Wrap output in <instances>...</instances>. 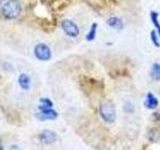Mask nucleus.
<instances>
[{
  "label": "nucleus",
  "mask_w": 160,
  "mask_h": 150,
  "mask_svg": "<svg viewBox=\"0 0 160 150\" xmlns=\"http://www.w3.org/2000/svg\"><path fill=\"white\" fill-rule=\"evenodd\" d=\"M21 10H22L21 5H20V3L17 0H8L2 6L1 12L5 18L15 19L20 15Z\"/></svg>",
  "instance_id": "1"
},
{
  "label": "nucleus",
  "mask_w": 160,
  "mask_h": 150,
  "mask_svg": "<svg viewBox=\"0 0 160 150\" xmlns=\"http://www.w3.org/2000/svg\"><path fill=\"white\" fill-rule=\"evenodd\" d=\"M100 115L106 122L112 123L116 118L115 106L111 101H105L100 105Z\"/></svg>",
  "instance_id": "2"
},
{
  "label": "nucleus",
  "mask_w": 160,
  "mask_h": 150,
  "mask_svg": "<svg viewBox=\"0 0 160 150\" xmlns=\"http://www.w3.org/2000/svg\"><path fill=\"white\" fill-rule=\"evenodd\" d=\"M34 55L38 60L41 61H47L51 58V50H50L48 45L45 43H38L34 47Z\"/></svg>",
  "instance_id": "3"
},
{
  "label": "nucleus",
  "mask_w": 160,
  "mask_h": 150,
  "mask_svg": "<svg viewBox=\"0 0 160 150\" xmlns=\"http://www.w3.org/2000/svg\"><path fill=\"white\" fill-rule=\"evenodd\" d=\"M61 27L63 29V31L65 32V34L68 35L69 37L75 38L79 35V28L72 20H69V19L63 20L61 23Z\"/></svg>",
  "instance_id": "4"
},
{
  "label": "nucleus",
  "mask_w": 160,
  "mask_h": 150,
  "mask_svg": "<svg viewBox=\"0 0 160 150\" xmlns=\"http://www.w3.org/2000/svg\"><path fill=\"white\" fill-rule=\"evenodd\" d=\"M39 139L43 144L50 145V144H53L56 142L57 135L55 132L51 131V130H45V131H43L39 135Z\"/></svg>",
  "instance_id": "5"
},
{
  "label": "nucleus",
  "mask_w": 160,
  "mask_h": 150,
  "mask_svg": "<svg viewBox=\"0 0 160 150\" xmlns=\"http://www.w3.org/2000/svg\"><path fill=\"white\" fill-rule=\"evenodd\" d=\"M40 109V112L38 114H36V117L40 120H53V119H56L58 116V113L55 111V110L51 109V108H39Z\"/></svg>",
  "instance_id": "6"
},
{
  "label": "nucleus",
  "mask_w": 160,
  "mask_h": 150,
  "mask_svg": "<svg viewBox=\"0 0 160 150\" xmlns=\"http://www.w3.org/2000/svg\"><path fill=\"white\" fill-rule=\"evenodd\" d=\"M107 24L113 29L116 30H121L123 28V21L119 17L116 16H111L107 19Z\"/></svg>",
  "instance_id": "7"
},
{
  "label": "nucleus",
  "mask_w": 160,
  "mask_h": 150,
  "mask_svg": "<svg viewBox=\"0 0 160 150\" xmlns=\"http://www.w3.org/2000/svg\"><path fill=\"white\" fill-rule=\"evenodd\" d=\"M144 105L149 109H155L158 106V100L151 92H148L147 96H146V100H145V102H144Z\"/></svg>",
  "instance_id": "8"
},
{
  "label": "nucleus",
  "mask_w": 160,
  "mask_h": 150,
  "mask_svg": "<svg viewBox=\"0 0 160 150\" xmlns=\"http://www.w3.org/2000/svg\"><path fill=\"white\" fill-rule=\"evenodd\" d=\"M18 83L22 89L28 90L30 88V78H29V76L25 73L20 74L19 77H18Z\"/></svg>",
  "instance_id": "9"
},
{
  "label": "nucleus",
  "mask_w": 160,
  "mask_h": 150,
  "mask_svg": "<svg viewBox=\"0 0 160 150\" xmlns=\"http://www.w3.org/2000/svg\"><path fill=\"white\" fill-rule=\"evenodd\" d=\"M150 75L151 77L158 81L160 80V64L159 63H154L151 67V70H150Z\"/></svg>",
  "instance_id": "10"
},
{
  "label": "nucleus",
  "mask_w": 160,
  "mask_h": 150,
  "mask_svg": "<svg viewBox=\"0 0 160 150\" xmlns=\"http://www.w3.org/2000/svg\"><path fill=\"white\" fill-rule=\"evenodd\" d=\"M97 28H98V25L97 23H92L91 27H90L89 31L86 35V40L87 41H93L96 37V32H97Z\"/></svg>",
  "instance_id": "11"
},
{
  "label": "nucleus",
  "mask_w": 160,
  "mask_h": 150,
  "mask_svg": "<svg viewBox=\"0 0 160 150\" xmlns=\"http://www.w3.org/2000/svg\"><path fill=\"white\" fill-rule=\"evenodd\" d=\"M150 18H151V21L153 23V25L157 29L160 28V23H159V20H158V13L156 11H151L150 12Z\"/></svg>",
  "instance_id": "12"
},
{
  "label": "nucleus",
  "mask_w": 160,
  "mask_h": 150,
  "mask_svg": "<svg viewBox=\"0 0 160 150\" xmlns=\"http://www.w3.org/2000/svg\"><path fill=\"white\" fill-rule=\"evenodd\" d=\"M150 37H151V41L154 44V46L159 48L160 47V41L158 40V33L155 31V30H152L151 33H150Z\"/></svg>",
  "instance_id": "13"
},
{
  "label": "nucleus",
  "mask_w": 160,
  "mask_h": 150,
  "mask_svg": "<svg viewBox=\"0 0 160 150\" xmlns=\"http://www.w3.org/2000/svg\"><path fill=\"white\" fill-rule=\"evenodd\" d=\"M40 103H41V105L39 106V108H51L53 106L52 101L48 98H41Z\"/></svg>",
  "instance_id": "14"
},
{
  "label": "nucleus",
  "mask_w": 160,
  "mask_h": 150,
  "mask_svg": "<svg viewBox=\"0 0 160 150\" xmlns=\"http://www.w3.org/2000/svg\"><path fill=\"white\" fill-rule=\"evenodd\" d=\"M157 30H158V36L160 37V28H158Z\"/></svg>",
  "instance_id": "15"
},
{
  "label": "nucleus",
  "mask_w": 160,
  "mask_h": 150,
  "mask_svg": "<svg viewBox=\"0 0 160 150\" xmlns=\"http://www.w3.org/2000/svg\"><path fill=\"white\" fill-rule=\"evenodd\" d=\"M2 1H3V0H0V4H1V3H2Z\"/></svg>",
  "instance_id": "16"
}]
</instances>
